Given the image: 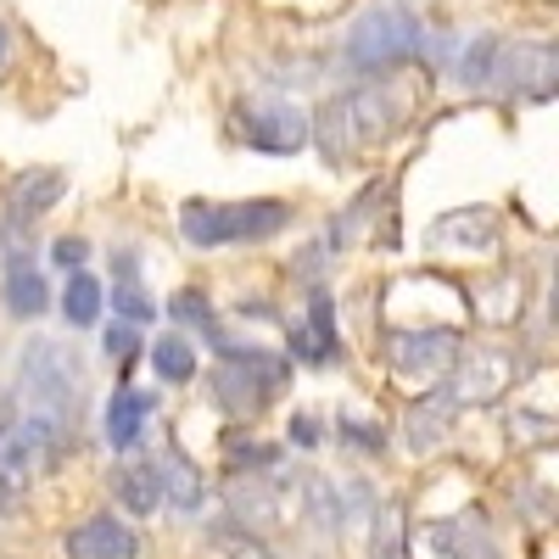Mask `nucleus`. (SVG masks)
<instances>
[{"mask_svg":"<svg viewBox=\"0 0 559 559\" xmlns=\"http://www.w3.org/2000/svg\"><path fill=\"white\" fill-rule=\"evenodd\" d=\"M414 112V90L392 73L381 79H364L358 90H347V96L336 102H324V112L308 123L319 134V146H324V163H347L353 152H369V146H381V140H392Z\"/></svg>","mask_w":559,"mask_h":559,"instance_id":"f257e3e1","label":"nucleus"},{"mask_svg":"<svg viewBox=\"0 0 559 559\" xmlns=\"http://www.w3.org/2000/svg\"><path fill=\"white\" fill-rule=\"evenodd\" d=\"M23 369V392H28V414L34 419H51L57 431L73 437V414L84 403V358L68 342L51 336H34L17 358Z\"/></svg>","mask_w":559,"mask_h":559,"instance_id":"f03ea898","label":"nucleus"},{"mask_svg":"<svg viewBox=\"0 0 559 559\" xmlns=\"http://www.w3.org/2000/svg\"><path fill=\"white\" fill-rule=\"evenodd\" d=\"M292 224L286 202H185L179 229L191 247H252Z\"/></svg>","mask_w":559,"mask_h":559,"instance_id":"7ed1b4c3","label":"nucleus"},{"mask_svg":"<svg viewBox=\"0 0 559 559\" xmlns=\"http://www.w3.org/2000/svg\"><path fill=\"white\" fill-rule=\"evenodd\" d=\"M419 51H426V28H419V17L403 12V7H376V12H364L347 28L342 62L353 73H364V79H381V73L414 62Z\"/></svg>","mask_w":559,"mask_h":559,"instance_id":"20e7f679","label":"nucleus"},{"mask_svg":"<svg viewBox=\"0 0 559 559\" xmlns=\"http://www.w3.org/2000/svg\"><path fill=\"white\" fill-rule=\"evenodd\" d=\"M224 358L229 364H218L213 369V392H218V403L236 414V419H247V414H258L280 386L292 381V358H269V353H241V347H224Z\"/></svg>","mask_w":559,"mask_h":559,"instance_id":"39448f33","label":"nucleus"},{"mask_svg":"<svg viewBox=\"0 0 559 559\" xmlns=\"http://www.w3.org/2000/svg\"><path fill=\"white\" fill-rule=\"evenodd\" d=\"M459 331L453 324H386V358L403 381H448L459 364Z\"/></svg>","mask_w":559,"mask_h":559,"instance_id":"423d86ee","label":"nucleus"},{"mask_svg":"<svg viewBox=\"0 0 559 559\" xmlns=\"http://www.w3.org/2000/svg\"><path fill=\"white\" fill-rule=\"evenodd\" d=\"M509 381H515V353H503V347H459L448 397L453 403H492V397H503Z\"/></svg>","mask_w":559,"mask_h":559,"instance_id":"0eeeda50","label":"nucleus"},{"mask_svg":"<svg viewBox=\"0 0 559 559\" xmlns=\"http://www.w3.org/2000/svg\"><path fill=\"white\" fill-rule=\"evenodd\" d=\"M241 134L269 157H292L308 140V112L292 107V102H247L241 107Z\"/></svg>","mask_w":559,"mask_h":559,"instance_id":"6e6552de","label":"nucleus"},{"mask_svg":"<svg viewBox=\"0 0 559 559\" xmlns=\"http://www.w3.org/2000/svg\"><path fill=\"white\" fill-rule=\"evenodd\" d=\"M62 554L68 559H140V532L112 515H90L62 537Z\"/></svg>","mask_w":559,"mask_h":559,"instance_id":"1a4fd4ad","label":"nucleus"},{"mask_svg":"<svg viewBox=\"0 0 559 559\" xmlns=\"http://www.w3.org/2000/svg\"><path fill=\"white\" fill-rule=\"evenodd\" d=\"M503 68V84L515 90V96L526 102H548L554 96V45L537 39V45H509V51L498 57Z\"/></svg>","mask_w":559,"mask_h":559,"instance_id":"9d476101","label":"nucleus"},{"mask_svg":"<svg viewBox=\"0 0 559 559\" xmlns=\"http://www.w3.org/2000/svg\"><path fill=\"white\" fill-rule=\"evenodd\" d=\"M62 191H68V174L62 168H23L17 179H12V224H34L45 207H57L62 202Z\"/></svg>","mask_w":559,"mask_h":559,"instance_id":"9b49d317","label":"nucleus"},{"mask_svg":"<svg viewBox=\"0 0 559 559\" xmlns=\"http://www.w3.org/2000/svg\"><path fill=\"white\" fill-rule=\"evenodd\" d=\"M0 297H7V313L17 319H34L45 313V302H51V292H45V274L28 252H12L7 258V280H0Z\"/></svg>","mask_w":559,"mask_h":559,"instance_id":"f8f14e48","label":"nucleus"},{"mask_svg":"<svg viewBox=\"0 0 559 559\" xmlns=\"http://www.w3.org/2000/svg\"><path fill=\"white\" fill-rule=\"evenodd\" d=\"M453 397L448 392H431V397H419L414 408H408V448L414 453H437L442 442H448V431H453Z\"/></svg>","mask_w":559,"mask_h":559,"instance_id":"ddd939ff","label":"nucleus"},{"mask_svg":"<svg viewBox=\"0 0 559 559\" xmlns=\"http://www.w3.org/2000/svg\"><path fill=\"white\" fill-rule=\"evenodd\" d=\"M152 408H157L152 392H134V386L112 392V403H107V442L112 448H134V437L146 431V414Z\"/></svg>","mask_w":559,"mask_h":559,"instance_id":"4468645a","label":"nucleus"},{"mask_svg":"<svg viewBox=\"0 0 559 559\" xmlns=\"http://www.w3.org/2000/svg\"><path fill=\"white\" fill-rule=\"evenodd\" d=\"M157 464V487H163V503H179V509H202V498H207V487H202V476L191 471V459H185L179 448H168L163 459H152Z\"/></svg>","mask_w":559,"mask_h":559,"instance_id":"2eb2a0df","label":"nucleus"},{"mask_svg":"<svg viewBox=\"0 0 559 559\" xmlns=\"http://www.w3.org/2000/svg\"><path fill=\"white\" fill-rule=\"evenodd\" d=\"M313 331H292V353L297 358H308V364H324V358H336L342 353V342H336V324H331V297H324L319 286H313Z\"/></svg>","mask_w":559,"mask_h":559,"instance_id":"dca6fc26","label":"nucleus"},{"mask_svg":"<svg viewBox=\"0 0 559 559\" xmlns=\"http://www.w3.org/2000/svg\"><path fill=\"white\" fill-rule=\"evenodd\" d=\"M112 492H118V503L129 509V515H157V503H163L157 464H118Z\"/></svg>","mask_w":559,"mask_h":559,"instance_id":"f3484780","label":"nucleus"},{"mask_svg":"<svg viewBox=\"0 0 559 559\" xmlns=\"http://www.w3.org/2000/svg\"><path fill=\"white\" fill-rule=\"evenodd\" d=\"M62 319H68V331H84V324L102 319V280L96 274H84V269L68 274V286H62Z\"/></svg>","mask_w":559,"mask_h":559,"instance_id":"a211bd4d","label":"nucleus"},{"mask_svg":"<svg viewBox=\"0 0 559 559\" xmlns=\"http://www.w3.org/2000/svg\"><path fill=\"white\" fill-rule=\"evenodd\" d=\"M152 369H157V381H168V386L197 381V353H191V342L157 336V342H152Z\"/></svg>","mask_w":559,"mask_h":559,"instance_id":"6ab92c4d","label":"nucleus"},{"mask_svg":"<svg viewBox=\"0 0 559 559\" xmlns=\"http://www.w3.org/2000/svg\"><path fill=\"white\" fill-rule=\"evenodd\" d=\"M112 308L129 319V324H146V319H157V302L140 292V280L134 274H123V280H112Z\"/></svg>","mask_w":559,"mask_h":559,"instance_id":"aec40b11","label":"nucleus"},{"mask_svg":"<svg viewBox=\"0 0 559 559\" xmlns=\"http://www.w3.org/2000/svg\"><path fill=\"white\" fill-rule=\"evenodd\" d=\"M492 51H498V39H476L471 51H464V62H459V79H464V84H487L492 68H498Z\"/></svg>","mask_w":559,"mask_h":559,"instance_id":"412c9836","label":"nucleus"},{"mask_svg":"<svg viewBox=\"0 0 559 559\" xmlns=\"http://www.w3.org/2000/svg\"><path fill=\"white\" fill-rule=\"evenodd\" d=\"M168 313H174L179 324H202V331L213 336V302H207L202 292H179V297L168 302Z\"/></svg>","mask_w":559,"mask_h":559,"instance_id":"4be33fe9","label":"nucleus"},{"mask_svg":"<svg viewBox=\"0 0 559 559\" xmlns=\"http://www.w3.org/2000/svg\"><path fill=\"white\" fill-rule=\"evenodd\" d=\"M107 358L134 364V324H112V331H107Z\"/></svg>","mask_w":559,"mask_h":559,"instance_id":"5701e85b","label":"nucleus"},{"mask_svg":"<svg viewBox=\"0 0 559 559\" xmlns=\"http://www.w3.org/2000/svg\"><path fill=\"white\" fill-rule=\"evenodd\" d=\"M51 258H57L62 269H84V258H90V247H84L79 236H62V241L51 247Z\"/></svg>","mask_w":559,"mask_h":559,"instance_id":"b1692460","label":"nucleus"},{"mask_svg":"<svg viewBox=\"0 0 559 559\" xmlns=\"http://www.w3.org/2000/svg\"><path fill=\"white\" fill-rule=\"evenodd\" d=\"M12 62H17V34H12L7 23H0V73H7Z\"/></svg>","mask_w":559,"mask_h":559,"instance_id":"393cba45","label":"nucleus"},{"mask_svg":"<svg viewBox=\"0 0 559 559\" xmlns=\"http://www.w3.org/2000/svg\"><path fill=\"white\" fill-rule=\"evenodd\" d=\"M12 419H17V414H12V397H7V392H0V437H7V431H12Z\"/></svg>","mask_w":559,"mask_h":559,"instance_id":"a878e982","label":"nucleus"}]
</instances>
